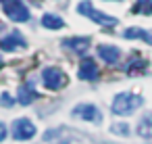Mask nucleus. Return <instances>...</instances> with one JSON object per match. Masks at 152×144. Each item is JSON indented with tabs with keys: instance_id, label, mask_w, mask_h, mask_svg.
Listing matches in <instances>:
<instances>
[{
	"instance_id": "f8f14e48",
	"label": "nucleus",
	"mask_w": 152,
	"mask_h": 144,
	"mask_svg": "<svg viewBox=\"0 0 152 144\" xmlns=\"http://www.w3.org/2000/svg\"><path fill=\"white\" fill-rule=\"evenodd\" d=\"M42 25H44V27H48V29H61V27H65V21H63L58 15L46 13V15L42 17Z\"/></svg>"
},
{
	"instance_id": "6ab92c4d",
	"label": "nucleus",
	"mask_w": 152,
	"mask_h": 144,
	"mask_svg": "<svg viewBox=\"0 0 152 144\" xmlns=\"http://www.w3.org/2000/svg\"><path fill=\"white\" fill-rule=\"evenodd\" d=\"M7 138V127H4V123L2 121H0V142H2Z\"/></svg>"
},
{
	"instance_id": "f257e3e1",
	"label": "nucleus",
	"mask_w": 152,
	"mask_h": 144,
	"mask_svg": "<svg viewBox=\"0 0 152 144\" xmlns=\"http://www.w3.org/2000/svg\"><path fill=\"white\" fill-rule=\"evenodd\" d=\"M142 96H137V94H131V92H121V94H117L115 96V100H113V113L115 115H129V113H133V111H137L140 107H142Z\"/></svg>"
},
{
	"instance_id": "412c9836",
	"label": "nucleus",
	"mask_w": 152,
	"mask_h": 144,
	"mask_svg": "<svg viewBox=\"0 0 152 144\" xmlns=\"http://www.w3.org/2000/svg\"><path fill=\"white\" fill-rule=\"evenodd\" d=\"M0 2H4V0H0Z\"/></svg>"
},
{
	"instance_id": "f3484780",
	"label": "nucleus",
	"mask_w": 152,
	"mask_h": 144,
	"mask_svg": "<svg viewBox=\"0 0 152 144\" xmlns=\"http://www.w3.org/2000/svg\"><path fill=\"white\" fill-rule=\"evenodd\" d=\"M142 69V67H146V61H137V63H129L127 65V71H135V69Z\"/></svg>"
},
{
	"instance_id": "f03ea898",
	"label": "nucleus",
	"mask_w": 152,
	"mask_h": 144,
	"mask_svg": "<svg viewBox=\"0 0 152 144\" xmlns=\"http://www.w3.org/2000/svg\"><path fill=\"white\" fill-rule=\"evenodd\" d=\"M77 13H79V15L90 17L94 23L104 25V27H113V25H117V21H119L117 17H110V15L102 13V11H96V9H94V4L90 2V0H83V2H79V4H77Z\"/></svg>"
},
{
	"instance_id": "39448f33",
	"label": "nucleus",
	"mask_w": 152,
	"mask_h": 144,
	"mask_svg": "<svg viewBox=\"0 0 152 144\" xmlns=\"http://www.w3.org/2000/svg\"><path fill=\"white\" fill-rule=\"evenodd\" d=\"M34 136H36V125L29 119L21 117V119L13 121V138L15 140H31Z\"/></svg>"
},
{
	"instance_id": "a211bd4d",
	"label": "nucleus",
	"mask_w": 152,
	"mask_h": 144,
	"mask_svg": "<svg viewBox=\"0 0 152 144\" xmlns=\"http://www.w3.org/2000/svg\"><path fill=\"white\" fill-rule=\"evenodd\" d=\"M2 102H4V107H11V104H15V102H13V98H11L7 92L2 94Z\"/></svg>"
},
{
	"instance_id": "2eb2a0df",
	"label": "nucleus",
	"mask_w": 152,
	"mask_h": 144,
	"mask_svg": "<svg viewBox=\"0 0 152 144\" xmlns=\"http://www.w3.org/2000/svg\"><path fill=\"white\" fill-rule=\"evenodd\" d=\"M133 13H142V15H152V0H137Z\"/></svg>"
},
{
	"instance_id": "20e7f679",
	"label": "nucleus",
	"mask_w": 152,
	"mask_h": 144,
	"mask_svg": "<svg viewBox=\"0 0 152 144\" xmlns=\"http://www.w3.org/2000/svg\"><path fill=\"white\" fill-rule=\"evenodd\" d=\"M42 82L48 90H61V86L67 84V75L56 67H46L42 71Z\"/></svg>"
},
{
	"instance_id": "dca6fc26",
	"label": "nucleus",
	"mask_w": 152,
	"mask_h": 144,
	"mask_svg": "<svg viewBox=\"0 0 152 144\" xmlns=\"http://www.w3.org/2000/svg\"><path fill=\"white\" fill-rule=\"evenodd\" d=\"M110 132H113V134H127L129 127H127V123H115V125L110 127Z\"/></svg>"
},
{
	"instance_id": "9d476101",
	"label": "nucleus",
	"mask_w": 152,
	"mask_h": 144,
	"mask_svg": "<svg viewBox=\"0 0 152 144\" xmlns=\"http://www.w3.org/2000/svg\"><path fill=\"white\" fill-rule=\"evenodd\" d=\"M63 46L65 48H71L77 54H83L88 50V46H90V38H69V40L63 42Z\"/></svg>"
},
{
	"instance_id": "0eeeda50",
	"label": "nucleus",
	"mask_w": 152,
	"mask_h": 144,
	"mask_svg": "<svg viewBox=\"0 0 152 144\" xmlns=\"http://www.w3.org/2000/svg\"><path fill=\"white\" fill-rule=\"evenodd\" d=\"M25 46H27V42H25V38H23L19 32H11L9 36H4L2 40H0V48L7 50V52H13V50L25 48Z\"/></svg>"
},
{
	"instance_id": "7ed1b4c3",
	"label": "nucleus",
	"mask_w": 152,
	"mask_h": 144,
	"mask_svg": "<svg viewBox=\"0 0 152 144\" xmlns=\"http://www.w3.org/2000/svg\"><path fill=\"white\" fill-rule=\"evenodd\" d=\"M2 9L7 13V17L15 23H25L29 19V9L21 2V0H4Z\"/></svg>"
},
{
	"instance_id": "aec40b11",
	"label": "nucleus",
	"mask_w": 152,
	"mask_h": 144,
	"mask_svg": "<svg viewBox=\"0 0 152 144\" xmlns=\"http://www.w3.org/2000/svg\"><path fill=\"white\" fill-rule=\"evenodd\" d=\"M0 67H2V61H0Z\"/></svg>"
},
{
	"instance_id": "6e6552de",
	"label": "nucleus",
	"mask_w": 152,
	"mask_h": 144,
	"mask_svg": "<svg viewBox=\"0 0 152 144\" xmlns=\"http://www.w3.org/2000/svg\"><path fill=\"white\" fill-rule=\"evenodd\" d=\"M77 77H79V79H86V82H94V79L98 77V65H96L92 59H83L81 65H79Z\"/></svg>"
},
{
	"instance_id": "4468645a",
	"label": "nucleus",
	"mask_w": 152,
	"mask_h": 144,
	"mask_svg": "<svg viewBox=\"0 0 152 144\" xmlns=\"http://www.w3.org/2000/svg\"><path fill=\"white\" fill-rule=\"evenodd\" d=\"M137 134L142 138H152V119L150 117H144L140 123H137Z\"/></svg>"
},
{
	"instance_id": "423d86ee",
	"label": "nucleus",
	"mask_w": 152,
	"mask_h": 144,
	"mask_svg": "<svg viewBox=\"0 0 152 144\" xmlns=\"http://www.w3.org/2000/svg\"><path fill=\"white\" fill-rule=\"evenodd\" d=\"M73 117H81L83 121H90V123H100L102 121V113L98 111V107H94L90 102L77 104L73 109Z\"/></svg>"
},
{
	"instance_id": "9b49d317",
	"label": "nucleus",
	"mask_w": 152,
	"mask_h": 144,
	"mask_svg": "<svg viewBox=\"0 0 152 144\" xmlns=\"http://www.w3.org/2000/svg\"><path fill=\"white\" fill-rule=\"evenodd\" d=\"M123 36H125L127 40H144V42L152 44V34L146 32V29H142V27H127Z\"/></svg>"
},
{
	"instance_id": "1a4fd4ad",
	"label": "nucleus",
	"mask_w": 152,
	"mask_h": 144,
	"mask_svg": "<svg viewBox=\"0 0 152 144\" xmlns=\"http://www.w3.org/2000/svg\"><path fill=\"white\" fill-rule=\"evenodd\" d=\"M96 52H98V57H100L104 63H108V65L117 63L119 57H121V50H119L117 46H108V44H100Z\"/></svg>"
},
{
	"instance_id": "ddd939ff",
	"label": "nucleus",
	"mask_w": 152,
	"mask_h": 144,
	"mask_svg": "<svg viewBox=\"0 0 152 144\" xmlns=\"http://www.w3.org/2000/svg\"><path fill=\"white\" fill-rule=\"evenodd\" d=\"M38 94L29 88V86H21L19 88V94H17V100H19V104H31V100L36 98Z\"/></svg>"
}]
</instances>
